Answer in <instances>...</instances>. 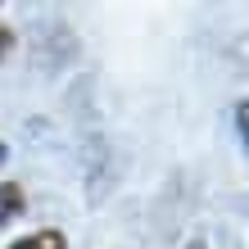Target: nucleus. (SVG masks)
Here are the masks:
<instances>
[{"label":"nucleus","mask_w":249,"mask_h":249,"mask_svg":"<svg viewBox=\"0 0 249 249\" xmlns=\"http://www.w3.org/2000/svg\"><path fill=\"white\" fill-rule=\"evenodd\" d=\"M236 131H240V145H245V154H249V95L236 105Z\"/></svg>","instance_id":"3"},{"label":"nucleus","mask_w":249,"mask_h":249,"mask_svg":"<svg viewBox=\"0 0 249 249\" xmlns=\"http://www.w3.org/2000/svg\"><path fill=\"white\" fill-rule=\"evenodd\" d=\"M0 5H5V0H0Z\"/></svg>","instance_id":"6"},{"label":"nucleus","mask_w":249,"mask_h":249,"mask_svg":"<svg viewBox=\"0 0 249 249\" xmlns=\"http://www.w3.org/2000/svg\"><path fill=\"white\" fill-rule=\"evenodd\" d=\"M9 249H68V236L54 231V227H46V231H32V236H18Z\"/></svg>","instance_id":"2"},{"label":"nucleus","mask_w":249,"mask_h":249,"mask_svg":"<svg viewBox=\"0 0 249 249\" xmlns=\"http://www.w3.org/2000/svg\"><path fill=\"white\" fill-rule=\"evenodd\" d=\"M5 159H9V145H5V141H0V163H5Z\"/></svg>","instance_id":"5"},{"label":"nucleus","mask_w":249,"mask_h":249,"mask_svg":"<svg viewBox=\"0 0 249 249\" xmlns=\"http://www.w3.org/2000/svg\"><path fill=\"white\" fill-rule=\"evenodd\" d=\"M23 209H27L23 186L18 181H0V227H9L14 217H23Z\"/></svg>","instance_id":"1"},{"label":"nucleus","mask_w":249,"mask_h":249,"mask_svg":"<svg viewBox=\"0 0 249 249\" xmlns=\"http://www.w3.org/2000/svg\"><path fill=\"white\" fill-rule=\"evenodd\" d=\"M14 50V32H9V27L5 23H0V59H5V54Z\"/></svg>","instance_id":"4"}]
</instances>
